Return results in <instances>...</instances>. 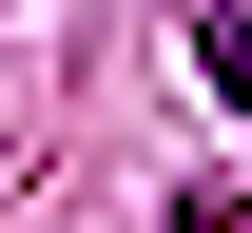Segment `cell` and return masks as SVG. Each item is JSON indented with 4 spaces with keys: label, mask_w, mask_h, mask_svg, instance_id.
<instances>
[{
    "label": "cell",
    "mask_w": 252,
    "mask_h": 233,
    "mask_svg": "<svg viewBox=\"0 0 252 233\" xmlns=\"http://www.w3.org/2000/svg\"><path fill=\"white\" fill-rule=\"evenodd\" d=\"M194 59H214V98L252 117V0H214V20H194Z\"/></svg>",
    "instance_id": "obj_1"
}]
</instances>
